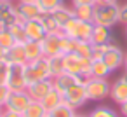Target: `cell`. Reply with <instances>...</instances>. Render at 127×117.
<instances>
[{"label": "cell", "instance_id": "obj_2", "mask_svg": "<svg viewBox=\"0 0 127 117\" xmlns=\"http://www.w3.org/2000/svg\"><path fill=\"white\" fill-rule=\"evenodd\" d=\"M64 56V72L82 77L84 80L87 77H91V68H92V59L91 58H82L75 53L70 54H63Z\"/></svg>", "mask_w": 127, "mask_h": 117}, {"label": "cell", "instance_id": "obj_46", "mask_svg": "<svg viewBox=\"0 0 127 117\" xmlns=\"http://www.w3.org/2000/svg\"><path fill=\"white\" fill-rule=\"evenodd\" d=\"M0 2H14V0H0Z\"/></svg>", "mask_w": 127, "mask_h": 117}, {"label": "cell", "instance_id": "obj_8", "mask_svg": "<svg viewBox=\"0 0 127 117\" xmlns=\"http://www.w3.org/2000/svg\"><path fill=\"white\" fill-rule=\"evenodd\" d=\"M32 98L26 91H12L7 103L4 105L5 110H11V112H18V114H23L26 110V107L30 105Z\"/></svg>", "mask_w": 127, "mask_h": 117}, {"label": "cell", "instance_id": "obj_40", "mask_svg": "<svg viewBox=\"0 0 127 117\" xmlns=\"http://www.w3.org/2000/svg\"><path fill=\"white\" fill-rule=\"evenodd\" d=\"M7 59V49L0 47V61H5Z\"/></svg>", "mask_w": 127, "mask_h": 117}, {"label": "cell", "instance_id": "obj_9", "mask_svg": "<svg viewBox=\"0 0 127 117\" xmlns=\"http://www.w3.org/2000/svg\"><path fill=\"white\" fill-rule=\"evenodd\" d=\"M18 21V5L14 2H0V28H11Z\"/></svg>", "mask_w": 127, "mask_h": 117}, {"label": "cell", "instance_id": "obj_3", "mask_svg": "<svg viewBox=\"0 0 127 117\" xmlns=\"http://www.w3.org/2000/svg\"><path fill=\"white\" fill-rule=\"evenodd\" d=\"M94 30V23L92 21H84L78 18H71L64 26H63V35L75 39V40H91Z\"/></svg>", "mask_w": 127, "mask_h": 117}, {"label": "cell", "instance_id": "obj_15", "mask_svg": "<svg viewBox=\"0 0 127 117\" xmlns=\"http://www.w3.org/2000/svg\"><path fill=\"white\" fill-rule=\"evenodd\" d=\"M52 79H47V80H38V82H33L26 87V93L30 94L32 100H37L40 101L44 96H47V93L52 89Z\"/></svg>", "mask_w": 127, "mask_h": 117}, {"label": "cell", "instance_id": "obj_25", "mask_svg": "<svg viewBox=\"0 0 127 117\" xmlns=\"http://www.w3.org/2000/svg\"><path fill=\"white\" fill-rule=\"evenodd\" d=\"M40 19H42V23H44V26H45L47 33H63V26L54 19V16H52L51 12H44Z\"/></svg>", "mask_w": 127, "mask_h": 117}, {"label": "cell", "instance_id": "obj_5", "mask_svg": "<svg viewBox=\"0 0 127 117\" xmlns=\"http://www.w3.org/2000/svg\"><path fill=\"white\" fill-rule=\"evenodd\" d=\"M85 86V93L89 101H101L104 98L110 96V87L111 82L108 79H97V77H87L84 80Z\"/></svg>", "mask_w": 127, "mask_h": 117}, {"label": "cell", "instance_id": "obj_29", "mask_svg": "<svg viewBox=\"0 0 127 117\" xmlns=\"http://www.w3.org/2000/svg\"><path fill=\"white\" fill-rule=\"evenodd\" d=\"M75 114H77L75 108H71L66 103H61L59 107H56L51 112H47V117H75Z\"/></svg>", "mask_w": 127, "mask_h": 117}, {"label": "cell", "instance_id": "obj_20", "mask_svg": "<svg viewBox=\"0 0 127 117\" xmlns=\"http://www.w3.org/2000/svg\"><path fill=\"white\" fill-rule=\"evenodd\" d=\"M25 53H26V59L28 61H35V59L45 58L44 56V51H42V46L37 40H28L25 44Z\"/></svg>", "mask_w": 127, "mask_h": 117}, {"label": "cell", "instance_id": "obj_28", "mask_svg": "<svg viewBox=\"0 0 127 117\" xmlns=\"http://www.w3.org/2000/svg\"><path fill=\"white\" fill-rule=\"evenodd\" d=\"M73 12H75V18L84 21L94 19V5H73Z\"/></svg>", "mask_w": 127, "mask_h": 117}, {"label": "cell", "instance_id": "obj_30", "mask_svg": "<svg viewBox=\"0 0 127 117\" xmlns=\"http://www.w3.org/2000/svg\"><path fill=\"white\" fill-rule=\"evenodd\" d=\"M89 117H122L118 112H115L110 107H96L94 110H91L87 114Z\"/></svg>", "mask_w": 127, "mask_h": 117}, {"label": "cell", "instance_id": "obj_21", "mask_svg": "<svg viewBox=\"0 0 127 117\" xmlns=\"http://www.w3.org/2000/svg\"><path fill=\"white\" fill-rule=\"evenodd\" d=\"M52 16H54V19L61 25V26H64L71 18H75V12H73V7H66V5H61V7H58V9H54L52 12H51Z\"/></svg>", "mask_w": 127, "mask_h": 117}, {"label": "cell", "instance_id": "obj_44", "mask_svg": "<svg viewBox=\"0 0 127 117\" xmlns=\"http://www.w3.org/2000/svg\"><path fill=\"white\" fill-rule=\"evenodd\" d=\"M18 2H38V0H18Z\"/></svg>", "mask_w": 127, "mask_h": 117}, {"label": "cell", "instance_id": "obj_41", "mask_svg": "<svg viewBox=\"0 0 127 117\" xmlns=\"http://www.w3.org/2000/svg\"><path fill=\"white\" fill-rule=\"evenodd\" d=\"M118 0H96V4H117Z\"/></svg>", "mask_w": 127, "mask_h": 117}, {"label": "cell", "instance_id": "obj_10", "mask_svg": "<svg viewBox=\"0 0 127 117\" xmlns=\"http://www.w3.org/2000/svg\"><path fill=\"white\" fill-rule=\"evenodd\" d=\"M18 14H19V21H30V19H38L44 14V9L40 7L38 2H18Z\"/></svg>", "mask_w": 127, "mask_h": 117}, {"label": "cell", "instance_id": "obj_22", "mask_svg": "<svg viewBox=\"0 0 127 117\" xmlns=\"http://www.w3.org/2000/svg\"><path fill=\"white\" fill-rule=\"evenodd\" d=\"M23 117H47V110L44 108V105L37 100H32L30 105L26 107V110L23 112Z\"/></svg>", "mask_w": 127, "mask_h": 117}, {"label": "cell", "instance_id": "obj_33", "mask_svg": "<svg viewBox=\"0 0 127 117\" xmlns=\"http://www.w3.org/2000/svg\"><path fill=\"white\" fill-rule=\"evenodd\" d=\"M38 4L44 9V12H52L54 9L64 5V0H38Z\"/></svg>", "mask_w": 127, "mask_h": 117}, {"label": "cell", "instance_id": "obj_36", "mask_svg": "<svg viewBox=\"0 0 127 117\" xmlns=\"http://www.w3.org/2000/svg\"><path fill=\"white\" fill-rule=\"evenodd\" d=\"M120 23L127 25V2L124 5H120Z\"/></svg>", "mask_w": 127, "mask_h": 117}, {"label": "cell", "instance_id": "obj_37", "mask_svg": "<svg viewBox=\"0 0 127 117\" xmlns=\"http://www.w3.org/2000/svg\"><path fill=\"white\" fill-rule=\"evenodd\" d=\"M73 5H96V0H71V7Z\"/></svg>", "mask_w": 127, "mask_h": 117}, {"label": "cell", "instance_id": "obj_24", "mask_svg": "<svg viewBox=\"0 0 127 117\" xmlns=\"http://www.w3.org/2000/svg\"><path fill=\"white\" fill-rule=\"evenodd\" d=\"M111 73V70L106 66V63L103 59H92V68H91V77H97V79H108V75Z\"/></svg>", "mask_w": 127, "mask_h": 117}, {"label": "cell", "instance_id": "obj_42", "mask_svg": "<svg viewBox=\"0 0 127 117\" xmlns=\"http://www.w3.org/2000/svg\"><path fill=\"white\" fill-rule=\"evenodd\" d=\"M75 117H89V115H87V114H78V112H77Z\"/></svg>", "mask_w": 127, "mask_h": 117}, {"label": "cell", "instance_id": "obj_35", "mask_svg": "<svg viewBox=\"0 0 127 117\" xmlns=\"http://www.w3.org/2000/svg\"><path fill=\"white\" fill-rule=\"evenodd\" d=\"M11 89H9V86L7 84H0V105H5L7 103V100H9V96H11Z\"/></svg>", "mask_w": 127, "mask_h": 117}, {"label": "cell", "instance_id": "obj_19", "mask_svg": "<svg viewBox=\"0 0 127 117\" xmlns=\"http://www.w3.org/2000/svg\"><path fill=\"white\" fill-rule=\"evenodd\" d=\"M40 103L44 105V108H45L47 112H51L52 108H56V107H59V105L63 103V94L52 87V89L47 93V96H44V98L40 100Z\"/></svg>", "mask_w": 127, "mask_h": 117}, {"label": "cell", "instance_id": "obj_16", "mask_svg": "<svg viewBox=\"0 0 127 117\" xmlns=\"http://www.w3.org/2000/svg\"><path fill=\"white\" fill-rule=\"evenodd\" d=\"M110 98H111L117 105H120V103H124V101L127 100V80H125L124 77H120V79H117L115 82H111Z\"/></svg>", "mask_w": 127, "mask_h": 117}, {"label": "cell", "instance_id": "obj_1", "mask_svg": "<svg viewBox=\"0 0 127 117\" xmlns=\"http://www.w3.org/2000/svg\"><path fill=\"white\" fill-rule=\"evenodd\" d=\"M94 25L101 26H115L120 23V5L117 4H96L94 5Z\"/></svg>", "mask_w": 127, "mask_h": 117}, {"label": "cell", "instance_id": "obj_38", "mask_svg": "<svg viewBox=\"0 0 127 117\" xmlns=\"http://www.w3.org/2000/svg\"><path fill=\"white\" fill-rule=\"evenodd\" d=\"M0 117H23V114L11 112V110H5V108H4V112H2V115H0Z\"/></svg>", "mask_w": 127, "mask_h": 117}, {"label": "cell", "instance_id": "obj_11", "mask_svg": "<svg viewBox=\"0 0 127 117\" xmlns=\"http://www.w3.org/2000/svg\"><path fill=\"white\" fill-rule=\"evenodd\" d=\"M7 86L11 91H26L28 84L25 79V65H11Z\"/></svg>", "mask_w": 127, "mask_h": 117}, {"label": "cell", "instance_id": "obj_12", "mask_svg": "<svg viewBox=\"0 0 127 117\" xmlns=\"http://www.w3.org/2000/svg\"><path fill=\"white\" fill-rule=\"evenodd\" d=\"M61 35L63 33H47L40 40V46H42V51H44L45 58L61 54Z\"/></svg>", "mask_w": 127, "mask_h": 117}, {"label": "cell", "instance_id": "obj_47", "mask_svg": "<svg viewBox=\"0 0 127 117\" xmlns=\"http://www.w3.org/2000/svg\"><path fill=\"white\" fill-rule=\"evenodd\" d=\"M125 26V39H127V25H124Z\"/></svg>", "mask_w": 127, "mask_h": 117}, {"label": "cell", "instance_id": "obj_14", "mask_svg": "<svg viewBox=\"0 0 127 117\" xmlns=\"http://www.w3.org/2000/svg\"><path fill=\"white\" fill-rule=\"evenodd\" d=\"M25 30H26V35H28V40H37L40 42L45 35H47V30L42 23V19H30V21H25Z\"/></svg>", "mask_w": 127, "mask_h": 117}, {"label": "cell", "instance_id": "obj_18", "mask_svg": "<svg viewBox=\"0 0 127 117\" xmlns=\"http://www.w3.org/2000/svg\"><path fill=\"white\" fill-rule=\"evenodd\" d=\"M9 65H26V53H25V44H14L9 51H7V59Z\"/></svg>", "mask_w": 127, "mask_h": 117}, {"label": "cell", "instance_id": "obj_26", "mask_svg": "<svg viewBox=\"0 0 127 117\" xmlns=\"http://www.w3.org/2000/svg\"><path fill=\"white\" fill-rule=\"evenodd\" d=\"M9 30H11V33H12L16 44H26V42H28V35H26V30H25V23L18 21V23H14Z\"/></svg>", "mask_w": 127, "mask_h": 117}, {"label": "cell", "instance_id": "obj_27", "mask_svg": "<svg viewBox=\"0 0 127 117\" xmlns=\"http://www.w3.org/2000/svg\"><path fill=\"white\" fill-rule=\"evenodd\" d=\"M75 54L82 56V58H91L94 56V44L91 40H78L77 47H75Z\"/></svg>", "mask_w": 127, "mask_h": 117}, {"label": "cell", "instance_id": "obj_7", "mask_svg": "<svg viewBox=\"0 0 127 117\" xmlns=\"http://www.w3.org/2000/svg\"><path fill=\"white\" fill-rule=\"evenodd\" d=\"M103 61L106 63V66H108L111 72H115V70H118V68L124 66L125 53L120 49V46H117V44H110L108 49H106V53L103 54Z\"/></svg>", "mask_w": 127, "mask_h": 117}, {"label": "cell", "instance_id": "obj_17", "mask_svg": "<svg viewBox=\"0 0 127 117\" xmlns=\"http://www.w3.org/2000/svg\"><path fill=\"white\" fill-rule=\"evenodd\" d=\"M91 42L92 44H113L111 28L101 26V25H94V30H92V35H91Z\"/></svg>", "mask_w": 127, "mask_h": 117}, {"label": "cell", "instance_id": "obj_13", "mask_svg": "<svg viewBox=\"0 0 127 117\" xmlns=\"http://www.w3.org/2000/svg\"><path fill=\"white\" fill-rule=\"evenodd\" d=\"M78 82H84V79H82V77H77V75H71V73H68V72H63L61 75L52 77V86H54V89L59 91L61 94H64L70 87H73V86L78 84Z\"/></svg>", "mask_w": 127, "mask_h": 117}, {"label": "cell", "instance_id": "obj_23", "mask_svg": "<svg viewBox=\"0 0 127 117\" xmlns=\"http://www.w3.org/2000/svg\"><path fill=\"white\" fill-rule=\"evenodd\" d=\"M47 63H49V70H51V75H52V77L61 75V73L64 72V56H63V54L47 58Z\"/></svg>", "mask_w": 127, "mask_h": 117}, {"label": "cell", "instance_id": "obj_32", "mask_svg": "<svg viewBox=\"0 0 127 117\" xmlns=\"http://www.w3.org/2000/svg\"><path fill=\"white\" fill-rule=\"evenodd\" d=\"M77 42H78V40H75V39H70V37H66V35H61V54L75 53Z\"/></svg>", "mask_w": 127, "mask_h": 117}, {"label": "cell", "instance_id": "obj_43", "mask_svg": "<svg viewBox=\"0 0 127 117\" xmlns=\"http://www.w3.org/2000/svg\"><path fill=\"white\" fill-rule=\"evenodd\" d=\"M124 70L127 72V53H125V61H124Z\"/></svg>", "mask_w": 127, "mask_h": 117}, {"label": "cell", "instance_id": "obj_4", "mask_svg": "<svg viewBox=\"0 0 127 117\" xmlns=\"http://www.w3.org/2000/svg\"><path fill=\"white\" fill-rule=\"evenodd\" d=\"M25 79H26V84L28 86L33 84V82H38V80L52 79L51 70H49L47 58H40V59H35V61H28L25 65Z\"/></svg>", "mask_w": 127, "mask_h": 117}, {"label": "cell", "instance_id": "obj_6", "mask_svg": "<svg viewBox=\"0 0 127 117\" xmlns=\"http://www.w3.org/2000/svg\"><path fill=\"white\" fill-rule=\"evenodd\" d=\"M87 101H89V98H87V93H85V86H84V82L75 84L73 87H70V89L63 94V103L70 105V107L75 108V110L82 108Z\"/></svg>", "mask_w": 127, "mask_h": 117}, {"label": "cell", "instance_id": "obj_39", "mask_svg": "<svg viewBox=\"0 0 127 117\" xmlns=\"http://www.w3.org/2000/svg\"><path fill=\"white\" fill-rule=\"evenodd\" d=\"M118 107H120V115H122V117H127V100H125L124 103H120Z\"/></svg>", "mask_w": 127, "mask_h": 117}, {"label": "cell", "instance_id": "obj_34", "mask_svg": "<svg viewBox=\"0 0 127 117\" xmlns=\"http://www.w3.org/2000/svg\"><path fill=\"white\" fill-rule=\"evenodd\" d=\"M11 73V65L9 61H0V84H7Z\"/></svg>", "mask_w": 127, "mask_h": 117}, {"label": "cell", "instance_id": "obj_31", "mask_svg": "<svg viewBox=\"0 0 127 117\" xmlns=\"http://www.w3.org/2000/svg\"><path fill=\"white\" fill-rule=\"evenodd\" d=\"M14 44H16V40H14L11 30L9 28H0V47H4V49L9 51Z\"/></svg>", "mask_w": 127, "mask_h": 117}, {"label": "cell", "instance_id": "obj_45", "mask_svg": "<svg viewBox=\"0 0 127 117\" xmlns=\"http://www.w3.org/2000/svg\"><path fill=\"white\" fill-rule=\"evenodd\" d=\"M2 112H4V107H2V105H0V115H2Z\"/></svg>", "mask_w": 127, "mask_h": 117}]
</instances>
